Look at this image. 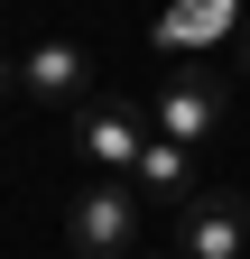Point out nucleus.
<instances>
[{"label": "nucleus", "mask_w": 250, "mask_h": 259, "mask_svg": "<svg viewBox=\"0 0 250 259\" xmlns=\"http://www.w3.org/2000/svg\"><path fill=\"white\" fill-rule=\"evenodd\" d=\"M139 222H148V204L111 176V185H84V194H74L65 241H74L84 259H130V250H139Z\"/></svg>", "instance_id": "obj_1"}, {"label": "nucleus", "mask_w": 250, "mask_h": 259, "mask_svg": "<svg viewBox=\"0 0 250 259\" xmlns=\"http://www.w3.org/2000/svg\"><path fill=\"white\" fill-rule=\"evenodd\" d=\"M148 139H158V130H148V111L130 102V93H93V102L74 111V148L93 157V167H111V176H120V167H139V148H148Z\"/></svg>", "instance_id": "obj_2"}, {"label": "nucleus", "mask_w": 250, "mask_h": 259, "mask_svg": "<svg viewBox=\"0 0 250 259\" xmlns=\"http://www.w3.org/2000/svg\"><path fill=\"white\" fill-rule=\"evenodd\" d=\"M223 111H232L223 74H176L158 102H148V130H158V139H176V148H204L213 130H223Z\"/></svg>", "instance_id": "obj_3"}, {"label": "nucleus", "mask_w": 250, "mask_h": 259, "mask_svg": "<svg viewBox=\"0 0 250 259\" xmlns=\"http://www.w3.org/2000/svg\"><path fill=\"white\" fill-rule=\"evenodd\" d=\"M176 259H250V204L241 194H195L176 213Z\"/></svg>", "instance_id": "obj_4"}, {"label": "nucleus", "mask_w": 250, "mask_h": 259, "mask_svg": "<svg viewBox=\"0 0 250 259\" xmlns=\"http://www.w3.org/2000/svg\"><path fill=\"white\" fill-rule=\"evenodd\" d=\"M19 93H37V102H93V47L74 37H47V47H28L19 56Z\"/></svg>", "instance_id": "obj_5"}, {"label": "nucleus", "mask_w": 250, "mask_h": 259, "mask_svg": "<svg viewBox=\"0 0 250 259\" xmlns=\"http://www.w3.org/2000/svg\"><path fill=\"white\" fill-rule=\"evenodd\" d=\"M130 194H139V204H158V213H185V204H195V148L148 139L139 167H130Z\"/></svg>", "instance_id": "obj_6"}, {"label": "nucleus", "mask_w": 250, "mask_h": 259, "mask_svg": "<svg viewBox=\"0 0 250 259\" xmlns=\"http://www.w3.org/2000/svg\"><path fill=\"white\" fill-rule=\"evenodd\" d=\"M213 28H223V0H185V10L158 19V37L167 47H195V37H213Z\"/></svg>", "instance_id": "obj_7"}, {"label": "nucleus", "mask_w": 250, "mask_h": 259, "mask_svg": "<svg viewBox=\"0 0 250 259\" xmlns=\"http://www.w3.org/2000/svg\"><path fill=\"white\" fill-rule=\"evenodd\" d=\"M241 65H250V19H241Z\"/></svg>", "instance_id": "obj_8"}, {"label": "nucleus", "mask_w": 250, "mask_h": 259, "mask_svg": "<svg viewBox=\"0 0 250 259\" xmlns=\"http://www.w3.org/2000/svg\"><path fill=\"white\" fill-rule=\"evenodd\" d=\"M158 259H176V250H158Z\"/></svg>", "instance_id": "obj_9"}]
</instances>
